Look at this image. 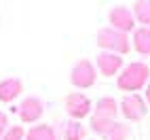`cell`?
I'll return each instance as SVG.
<instances>
[{
  "label": "cell",
  "mask_w": 150,
  "mask_h": 140,
  "mask_svg": "<svg viewBox=\"0 0 150 140\" xmlns=\"http://www.w3.org/2000/svg\"><path fill=\"white\" fill-rule=\"evenodd\" d=\"M148 76H150V68L144 62H131L123 68V72L118 74L116 79V85L121 91H129L133 94L137 89H142L148 83Z\"/></svg>",
  "instance_id": "6da1fadb"
},
{
  "label": "cell",
  "mask_w": 150,
  "mask_h": 140,
  "mask_svg": "<svg viewBox=\"0 0 150 140\" xmlns=\"http://www.w3.org/2000/svg\"><path fill=\"white\" fill-rule=\"evenodd\" d=\"M97 47L106 49V53H116V55H125L131 49L127 34L118 32L114 28H102L97 32Z\"/></svg>",
  "instance_id": "7a4b0ae2"
},
{
  "label": "cell",
  "mask_w": 150,
  "mask_h": 140,
  "mask_svg": "<svg viewBox=\"0 0 150 140\" xmlns=\"http://www.w3.org/2000/svg\"><path fill=\"white\" fill-rule=\"evenodd\" d=\"M97 79V72H95V66L93 62H89V59H78V62L72 66L70 70V81H72L74 87L78 89H87L95 83Z\"/></svg>",
  "instance_id": "3957f363"
},
{
  "label": "cell",
  "mask_w": 150,
  "mask_h": 140,
  "mask_svg": "<svg viewBox=\"0 0 150 140\" xmlns=\"http://www.w3.org/2000/svg\"><path fill=\"white\" fill-rule=\"evenodd\" d=\"M118 111L123 113L125 119H129V121H142V119L146 117V100L142 96L137 94H127L121 104H118Z\"/></svg>",
  "instance_id": "277c9868"
},
{
  "label": "cell",
  "mask_w": 150,
  "mask_h": 140,
  "mask_svg": "<svg viewBox=\"0 0 150 140\" xmlns=\"http://www.w3.org/2000/svg\"><path fill=\"white\" fill-rule=\"evenodd\" d=\"M66 111L74 121H78V119H85L89 113H91L93 106H91V100H89L85 94L74 91V94L66 96Z\"/></svg>",
  "instance_id": "5b68a950"
},
{
  "label": "cell",
  "mask_w": 150,
  "mask_h": 140,
  "mask_svg": "<svg viewBox=\"0 0 150 140\" xmlns=\"http://www.w3.org/2000/svg\"><path fill=\"white\" fill-rule=\"evenodd\" d=\"M108 19H110V28H114L118 30V32H131V30L135 28V17H133V11L131 9H127V6H114L112 11L108 13Z\"/></svg>",
  "instance_id": "8992f818"
},
{
  "label": "cell",
  "mask_w": 150,
  "mask_h": 140,
  "mask_svg": "<svg viewBox=\"0 0 150 140\" xmlns=\"http://www.w3.org/2000/svg\"><path fill=\"white\" fill-rule=\"evenodd\" d=\"M17 113H19V119H21L23 123H34V121H38V119L42 117L45 104H42V100L30 96V98H23L21 100V106H19Z\"/></svg>",
  "instance_id": "52a82bcc"
},
{
  "label": "cell",
  "mask_w": 150,
  "mask_h": 140,
  "mask_svg": "<svg viewBox=\"0 0 150 140\" xmlns=\"http://www.w3.org/2000/svg\"><path fill=\"white\" fill-rule=\"evenodd\" d=\"M118 113H121V111H118V102H116L114 98L106 96V98H99L97 100V104L93 108V115L91 117L104 119V121H116V115Z\"/></svg>",
  "instance_id": "ba28073f"
},
{
  "label": "cell",
  "mask_w": 150,
  "mask_h": 140,
  "mask_svg": "<svg viewBox=\"0 0 150 140\" xmlns=\"http://www.w3.org/2000/svg\"><path fill=\"white\" fill-rule=\"evenodd\" d=\"M123 68V57L116 53H99L97 55V70L104 76H114L118 74V70Z\"/></svg>",
  "instance_id": "9c48e42d"
},
{
  "label": "cell",
  "mask_w": 150,
  "mask_h": 140,
  "mask_svg": "<svg viewBox=\"0 0 150 140\" xmlns=\"http://www.w3.org/2000/svg\"><path fill=\"white\" fill-rule=\"evenodd\" d=\"M21 91H23V83L15 76L0 81V102H13Z\"/></svg>",
  "instance_id": "30bf717a"
},
{
  "label": "cell",
  "mask_w": 150,
  "mask_h": 140,
  "mask_svg": "<svg viewBox=\"0 0 150 140\" xmlns=\"http://www.w3.org/2000/svg\"><path fill=\"white\" fill-rule=\"evenodd\" d=\"M133 49L142 55H150V28H137L133 32Z\"/></svg>",
  "instance_id": "8fae6325"
},
{
  "label": "cell",
  "mask_w": 150,
  "mask_h": 140,
  "mask_svg": "<svg viewBox=\"0 0 150 140\" xmlns=\"http://www.w3.org/2000/svg\"><path fill=\"white\" fill-rule=\"evenodd\" d=\"M25 140H59V134L51 125H36L25 134Z\"/></svg>",
  "instance_id": "7c38bea8"
},
{
  "label": "cell",
  "mask_w": 150,
  "mask_h": 140,
  "mask_svg": "<svg viewBox=\"0 0 150 140\" xmlns=\"http://www.w3.org/2000/svg\"><path fill=\"white\" fill-rule=\"evenodd\" d=\"M133 17L144 24V28H150V0H139L133 4Z\"/></svg>",
  "instance_id": "4fadbf2b"
},
{
  "label": "cell",
  "mask_w": 150,
  "mask_h": 140,
  "mask_svg": "<svg viewBox=\"0 0 150 140\" xmlns=\"http://www.w3.org/2000/svg\"><path fill=\"white\" fill-rule=\"evenodd\" d=\"M87 129L78 121H68L64 123V140H83Z\"/></svg>",
  "instance_id": "5bb4252c"
},
{
  "label": "cell",
  "mask_w": 150,
  "mask_h": 140,
  "mask_svg": "<svg viewBox=\"0 0 150 140\" xmlns=\"http://www.w3.org/2000/svg\"><path fill=\"white\" fill-rule=\"evenodd\" d=\"M129 134H131V129H129V125H123V123H114L112 127L108 129V132L102 136L104 140H127Z\"/></svg>",
  "instance_id": "9a60e30c"
},
{
  "label": "cell",
  "mask_w": 150,
  "mask_h": 140,
  "mask_svg": "<svg viewBox=\"0 0 150 140\" xmlns=\"http://www.w3.org/2000/svg\"><path fill=\"white\" fill-rule=\"evenodd\" d=\"M23 127L21 125H13L4 132V140H23Z\"/></svg>",
  "instance_id": "2e32d148"
},
{
  "label": "cell",
  "mask_w": 150,
  "mask_h": 140,
  "mask_svg": "<svg viewBox=\"0 0 150 140\" xmlns=\"http://www.w3.org/2000/svg\"><path fill=\"white\" fill-rule=\"evenodd\" d=\"M6 125H8V119H6V115H4V113H0V136H4V129H6Z\"/></svg>",
  "instance_id": "e0dca14e"
},
{
  "label": "cell",
  "mask_w": 150,
  "mask_h": 140,
  "mask_svg": "<svg viewBox=\"0 0 150 140\" xmlns=\"http://www.w3.org/2000/svg\"><path fill=\"white\" fill-rule=\"evenodd\" d=\"M146 102L150 104V83H148V87H146Z\"/></svg>",
  "instance_id": "ac0fdd59"
}]
</instances>
